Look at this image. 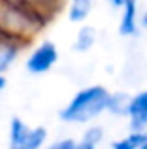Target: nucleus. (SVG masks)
Masks as SVG:
<instances>
[{"label":"nucleus","mask_w":147,"mask_h":149,"mask_svg":"<svg viewBox=\"0 0 147 149\" xmlns=\"http://www.w3.org/2000/svg\"><path fill=\"white\" fill-rule=\"evenodd\" d=\"M47 136L45 127H32L21 117H11L10 121L8 142L13 149H40L47 146Z\"/></svg>","instance_id":"f03ea898"},{"label":"nucleus","mask_w":147,"mask_h":149,"mask_svg":"<svg viewBox=\"0 0 147 149\" xmlns=\"http://www.w3.org/2000/svg\"><path fill=\"white\" fill-rule=\"evenodd\" d=\"M128 100L130 95L125 91L110 93V100H107V113L115 117H125L126 119V109H128Z\"/></svg>","instance_id":"9b49d317"},{"label":"nucleus","mask_w":147,"mask_h":149,"mask_svg":"<svg viewBox=\"0 0 147 149\" xmlns=\"http://www.w3.org/2000/svg\"><path fill=\"white\" fill-rule=\"evenodd\" d=\"M51 149H77V140L74 138H60L57 142H51L47 143Z\"/></svg>","instance_id":"f8f14e48"},{"label":"nucleus","mask_w":147,"mask_h":149,"mask_svg":"<svg viewBox=\"0 0 147 149\" xmlns=\"http://www.w3.org/2000/svg\"><path fill=\"white\" fill-rule=\"evenodd\" d=\"M121 17H119V34L123 38H136L141 32V13L138 0H125L121 8Z\"/></svg>","instance_id":"20e7f679"},{"label":"nucleus","mask_w":147,"mask_h":149,"mask_svg":"<svg viewBox=\"0 0 147 149\" xmlns=\"http://www.w3.org/2000/svg\"><path fill=\"white\" fill-rule=\"evenodd\" d=\"M96 42H98V30L92 25L81 23V26L77 29L76 36H74L72 49L77 51V53H87V51H91L96 45Z\"/></svg>","instance_id":"0eeeda50"},{"label":"nucleus","mask_w":147,"mask_h":149,"mask_svg":"<svg viewBox=\"0 0 147 149\" xmlns=\"http://www.w3.org/2000/svg\"><path fill=\"white\" fill-rule=\"evenodd\" d=\"M107 4H110L111 8H113V10H119V8L123 6V4H125V0H106Z\"/></svg>","instance_id":"4468645a"},{"label":"nucleus","mask_w":147,"mask_h":149,"mask_svg":"<svg viewBox=\"0 0 147 149\" xmlns=\"http://www.w3.org/2000/svg\"><path fill=\"white\" fill-rule=\"evenodd\" d=\"M94 0H68L66 4V17L70 23L81 25L85 23L92 13Z\"/></svg>","instance_id":"6e6552de"},{"label":"nucleus","mask_w":147,"mask_h":149,"mask_svg":"<svg viewBox=\"0 0 147 149\" xmlns=\"http://www.w3.org/2000/svg\"><path fill=\"white\" fill-rule=\"evenodd\" d=\"M8 87V77H6V72H0V93Z\"/></svg>","instance_id":"ddd939ff"},{"label":"nucleus","mask_w":147,"mask_h":149,"mask_svg":"<svg viewBox=\"0 0 147 149\" xmlns=\"http://www.w3.org/2000/svg\"><path fill=\"white\" fill-rule=\"evenodd\" d=\"M57 62H59V47L51 40H44L26 55L25 68L32 76H44L55 68Z\"/></svg>","instance_id":"7ed1b4c3"},{"label":"nucleus","mask_w":147,"mask_h":149,"mask_svg":"<svg viewBox=\"0 0 147 149\" xmlns=\"http://www.w3.org/2000/svg\"><path fill=\"white\" fill-rule=\"evenodd\" d=\"M141 29L147 30V11H145V13H141Z\"/></svg>","instance_id":"2eb2a0df"},{"label":"nucleus","mask_w":147,"mask_h":149,"mask_svg":"<svg viewBox=\"0 0 147 149\" xmlns=\"http://www.w3.org/2000/svg\"><path fill=\"white\" fill-rule=\"evenodd\" d=\"M113 149H147V128L130 130L125 138L111 142Z\"/></svg>","instance_id":"1a4fd4ad"},{"label":"nucleus","mask_w":147,"mask_h":149,"mask_svg":"<svg viewBox=\"0 0 147 149\" xmlns=\"http://www.w3.org/2000/svg\"><path fill=\"white\" fill-rule=\"evenodd\" d=\"M126 119H128L130 130L147 128V89H141V91L130 95Z\"/></svg>","instance_id":"39448f33"},{"label":"nucleus","mask_w":147,"mask_h":149,"mask_svg":"<svg viewBox=\"0 0 147 149\" xmlns=\"http://www.w3.org/2000/svg\"><path fill=\"white\" fill-rule=\"evenodd\" d=\"M110 91L104 85L81 87L60 109L59 117L66 125H89L94 123L102 113L107 111Z\"/></svg>","instance_id":"f257e3e1"},{"label":"nucleus","mask_w":147,"mask_h":149,"mask_svg":"<svg viewBox=\"0 0 147 149\" xmlns=\"http://www.w3.org/2000/svg\"><path fill=\"white\" fill-rule=\"evenodd\" d=\"M85 130L83 134H81V138L77 140V149H94L98 147L100 143H102L104 140V128L100 127V125H94V123H89L85 125Z\"/></svg>","instance_id":"9d476101"},{"label":"nucleus","mask_w":147,"mask_h":149,"mask_svg":"<svg viewBox=\"0 0 147 149\" xmlns=\"http://www.w3.org/2000/svg\"><path fill=\"white\" fill-rule=\"evenodd\" d=\"M21 53V45L17 44L15 36L0 30V72H8L10 66L17 61Z\"/></svg>","instance_id":"423d86ee"}]
</instances>
